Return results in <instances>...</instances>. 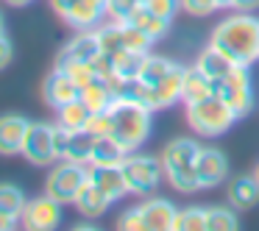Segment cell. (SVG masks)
<instances>
[{
    "label": "cell",
    "instance_id": "6da1fadb",
    "mask_svg": "<svg viewBox=\"0 0 259 231\" xmlns=\"http://www.w3.org/2000/svg\"><path fill=\"white\" fill-rule=\"evenodd\" d=\"M209 45L226 53L231 62L251 67L259 59V20L248 12H237L231 17L220 20L212 28Z\"/></svg>",
    "mask_w": 259,
    "mask_h": 231
},
{
    "label": "cell",
    "instance_id": "7a4b0ae2",
    "mask_svg": "<svg viewBox=\"0 0 259 231\" xmlns=\"http://www.w3.org/2000/svg\"><path fill=\"white\" fill-rule=\"evenodd\" d=\"M198 153H201V142L190 140V136H176V140H170L164 145L162 156H159L164 167V178L181 195H192V192L201 190L198 173H195Z\"/></svg>",
    "mask_w": 259,
    "mask_h": 231
},
{
    "label": "cell",
    "instance_id": "3957f363",
    "mask_svg": "<svg viewBox=\"0 0 259 231\" xmlns=\"http://www.w3.org/2000/svg\"><path fill=\"white\" fill-rule=\"evenodd\" d=\"M109 114H112V134L125 151H140V145L151 136L153 128V112L148 106L137 101H125V98H114L112 106H109Z\"/></svg>",
    "mask_w": 259,
    "mask_h": 231
},
{
    "label": "cell",
    "instance_id": "277c9868",
    "mask_svg": "<svg viewBox=\"0 0 259 231\" xmlns=\"http://www.w3.org/2000/svg\"><path fill=\"white\" fill-rule=\"evenodd\" d=\"M237 114L231 106L218 95H209L198 103H187V125L198 136H220L237 123Z\"/></svg>",
    "mask_w": 259,
    "mask_h": 231
},
{
    "label": "cell",
    "instance_id": "5b68a950",
    "mask_svg": "<svg viewBox=\"0 0 259 231\" xmlns=\"http://www.w3.org/2000/svg\"><path fill=\"white\" fill-rule=\"evenodd\" d=\"M120 170H123L125 184H128V195H140V198L153 195L156 187L162 184V175H164L162 159L145 156V153H137V151H131L128 156L123 159Z\"/></svg>",
    "mask_w": 259,
    "mask_h": 231
},
{
    "label": "cell",
    "instance_id": "8992f818",
    "mask_svg": "<svg viewBox=\"0 0 259 231\" xmlns=\"http://www.w3.org/2000/svg\"><path fill=\"white\" fill-rule=\"evenodd\" d=\"M214 95L223 98L237 117H245L253 109V89H251V70H248V64H234L229 75L214 81Z\"/></svg>",
    "mask_w": 259,
    "mask_h": 231
},
{
    "label": "cell",
    "instance_id": "52a82bcc",
    "mask_svg": "<svg viewBox=\"0 0 259 231\" xmlns=\"http://www.w3.org/2000/svg\"><path fill=\"white\" fill-rule=\"evenodd\" d=\"M90 178V167L78 162H70V159H59V164L51 170L48 175L45 192L51 198H56L59 203H75V195L84 187V181Z\"/></svg>",
    "mask_w": 259,
    "mask_h": 231
},
{
    "label": "cell",
    "instance_id": "ba28073f",
    "mask_svg": "<svg viewBox=\"0 0 259 231\" xmlns=\"http://www.w3.org/2000/svg\"><path fill=\"white\" fill-rule=\"evenodd\" d=\"M53 131L56 125L48 123H31L25 131V142H23V156L36 167H48L56 162V145H53Z\"/></svg>",
    "mask_w": 259,
    "mask_h": 231
},
{
    "label": "cell",
    "instance_id": "9c48e42d",
    "mask_svg": "<svg viewBox=\"0 0 259 231\" xmlns=\"http://www.w3.org/2000/svg\"><path fill=\"white\" fill-rule=\"evenodd\" d=\"M20 223L31 231H51L62 223V203L56 198H51L45 192L42 198H31L25 203L23 214H20Z\"/></svg>",
    "mask_w": 259,
    "mask_h": 231
},
{
    "label": "cell",
    "instance_id": "30bf717a",
    "mask_svg": "<svg viewBox=\"0 0 259 231\" xmlns=\"http://www.w3.org/2000/svg\"><path fill=\"white\" fill-rule=\"evenodd\" d=\"M195 173H198L201 190H212V187L223 184V178L229 175V159L218 148L201 145V153H198V162H195Z\"/></svg>",
    "mask_w": 259,
    "mask_h": 231
},
{
    "label": "cell",
    "instance_id": "8fae6325",
    "mask_svg": "<svg viewBox=\"0 0 259 231\" xmlns=\"http://www.w3.org/2000/svg\"><path fill=\"white\" fill-rule=\"evenodd\" d=\"M137 212H140L142 231H173L176 212H179V209H176L167 198H148L145 203L137 206Z\"/></svg>",
    "mask_w": 259,
    "mask_h": 231
},
{
    "label": "cell",
    "instance_id": "7c38bea8",
    "mask_svg": "<svg viewBox=\"0 0 259 231\" xmlns=\"http://www.w3.org/2000/svg\"><path fill=\"white\" fill-rule=\"evenodd\" d=\"M42 98H45L48 106L53 109H62L64 103L75 101V98H81V86L75 84L73 78H70L64 70H51L45 78V84H42Z\"/></svg>",
    "mask_w": 259,
    "mask_h": 231
},
{
    "label": "cell",
    "instance_id": "4fadbf2b",
    "mask_svg": "<svg viewBox=\"0 0 259 231\" xmlns=\"http://www.w3.org/2000/svg\"><path fill=\"white\" fill-rule=\"evenodd\" d=\"M28 120L20 114H3L0 117V156H17L23 153L25 131H28Z\"/></svg>",
    "mask_w": 259,
    "mask_h": 231
},
{
    "label": "cell",
    "instance_id": "5bb4252c",
    "mask_svg": "<svg viewBox=\"0 0 259 231\" xmlns=\"http://www.w3.org/2000/svg\"><path fill=\"white\" fill-rule=\"evenodd\" d=\"M87 167H90V178L95 181V187L112 203L128 195V184H125V175L120 170V164H109V167H92V164H87Z\"/></svg>",
    "mask_w": 259,
    "mask_h": 231
},
{
    "label": "cell",
    "instance_id": "9a60e30c",
    "mask_svg": "<svg viewBox=\"0 0 259 231\" xmlns=\"http://www.w3.org/2000/svg\"><path fill=\"white\" fill-rule=\"evenodd\" d=\"M184 75H187V67L176 62L173 70L153 86V98H156V112L159 109H170L181 101V86H184Z\"/></svg>",
    "mask_w": 259,
    "mask_h": 231
},
{
    "label": "cell",
    "instance_id": "2e32d148",
    "mask_svg": "<svg viewBox=\"0 0 259 231\" xmlns=\"http://www.w3.org/2000/svg\"><path fill=\"white\" fill-rule=\"evenodd\" d=\"M98 53H101V45H98L95 28H92V31H81L75 39H70L56 62H92Z\"/></svg>",
    "mask_w": 259,
    "mask_h": 231
},
{
    "label": "cell",
    "instance_id": "e0dca14e",
    "mask_svg": "<svg viewBox=\"0 0 259 231\" xmlns=\"http://www.w3.org/2000/svg\"><path fill=\"white\" fill-rule=\"evenodd\" d=\"M109 206H112V201H109V198L103 195L101 190H98L95 181L87 178L84 187L78 190V195H75V209H78L84 217H92V220H95V217H101V214L106 212Z\"/></svg>",
    "mask_w": 259,
    "mask_h": 231
},
{
    "label": "cell",
    "instance_id": "ac0fdd59",
    "mask_svg": "<svg viewBox=\"0 0 259 231\" xmlns=\"http://www.w3.org/2000/svg\"><path fill=\"white\" fill-rule=\"evenodd\" d=\"M237 62H231L226 53H220L218 48H212V45H206L201 53H198V62H195V67L201 70L203 75H206L209 81H220L223 75H229L231 73V67H234Z\"/></svg>",
    "mask_w": 259,
    "mask_h": 231
},
{
    "label": "cell",
    "instance_id": "d6986e66",
    "mask_svg": "<svg viewBox=\"0 0 259 231\" xmlns=\"http://www.w3.org/2000/svg\"><path fill=\"white\" fill-rule=\"evenodd\" d=\"M128 156L123 145H120L114 136L103 134V136H95V148H92V156H90V164L92 167H109V164H123V159Z\"/></svg>",
    "mask_w": 259,
    "mask_h": 231
},
{
    "label": "cell",
    "instance_id": "ffe728a7",
    "mask_svg": "<svg viewBox=\"0 0 259 231\" xmlns=\"http://www.w3.org/2000/svg\"><path fill=\"white\" fill-rule=\"evenodd\" d=\"M209 95H214V84L195 67V64L187 67L184 86H181V101H184V106L187 103H198V101H203V98H209Z\"/></svg>",
    "mask_w": 259,
    "mask_h": 231
},
{
    "label": "cell",
    "instance_id": "44dd1931",
    "mask_svg": "<svg viewBox=\"0 0 259 231\" xmlns=\"http://www.w3.org/2000/svg\"><path fill=\"white\" fill-rule=\"evenodd\" d=\"M229 203L234 209H251L259 203V184L253 175H240L229 184Z\"/></svg>",
    "mask_w": 259,
    "mask_h": 231
},
{
    "label": "cell",
    "instance_id": "7402d4cb",
    "mask_svg": "<svg viewBox=\"0 0 259 231\" xmlns=\"http://www.w3.org/2000/svg\"><path fill=\"white\" fill-rule=\"evenodd\" d=\"M125 23H131V25H137V28L142 31V34H148L153 42L156 39H162L164 34H167V28H170V23L167 20H162L159 14H153L151 9L145 6V3H140V6L134 9V14H131Z\"/></svg>",
    "mask_w": 259,
    "mask_h": 231
},
{
    "label": "cell",
    "instance_id": "603a6c76",
    "mask_svg": "<svg viewBox=\"0 0 259 231\" xmlns=\"http://www.w3.org/2000/svg\"><path fill=\"white\" fill-rule=\"evenodd\" d=\"M103 17H106L103 9L92 6V3H87V0H78V3L67 12L64 23L73 25V28H78V31H92V28H98V23H101Z\"/></svg>",
    "mask_w": 259,
    "mask_h": 231
},
{
    "label": "cell",
    "instance_id": "cb8c5ba5",
    "mask_svg": "<svg viewBox=\"0 0 259 231\" xmlns=\"http://www.w3.org/2000/svg\"><path fill=\"white\" fill-rule=\"evenodd\" d=\"M56 112H59V120H56V123L62 125V128H67V131H81V128H87V123H90V117H92L90 106H87L81 98L64 103V106L56 109Z\"/></svg>",
    "mask_w": 259,
    "mask_h": 231
},
{
    "label": "cell",
    "instance_id": "d4e9b609",
    "mask_svg": "<svg viewBox=\"0 0 259 231\" xmlns=\"http://www.w3.org/2000/svg\"><path fill=\"white\" fill-rule=\"evenodd\" d=\"M81 101L90 106V112H106L114 101V92L103 78H95L92 84H87L84 89H81Z\"/></svg>",
    "mask_w": 259,
    "mask_h": 231
},
{
    "label": "cell",
    "instance_id": "484cf974",
    "mask_svg": "<svg viewBox=\"0 0 259 231\" xmlns=\"http://www.w3.org/2000/svg\"><path fill=\"white\" fill-rule=\"evenodd\" d=\"M92 148H95V134H92V131H87V128L70 131V145H67V156L64 159L78 162V164H90Z\"/></svg>",
    "mask_w": 259,
    "mask_h": 231
},
{
    "label": "cell",
    "instance_id": "4316f807",
    "mask_svg": "<svg viewBox=\"0 0 259 231\" xmlns=\"http://www.w3.org/2000/svg\"><path fill=\"white\" fill-rule=\"evenodd\" d=\"M173 231H209V209H203V206L179 209Z\"/></svg>",
    "mask_w": 259,
    "mask_h": 231
},
{
    "label": "cell",
    "instance_id": "83f0119b",
    "mask_svg": "<svg viewBox=\"0 0 259 231\" xmlns=\"http://www.w3.org/2000/svg\"><path fill=\"white\" fill-rule=\"evenodd\" d=\"M145 56L148 53L142 51H128V48H123L120 53H114V73L120 75V78H140V70L142 64H145Z\"/></svg>",
    "mask_w": 259,
    "mask_h": 231
},
{
    "label": "cell",
    "instance_id": "f1b7e54d",
    "mask_svg": "<svg viewBox=\"0 0 259 231\" xmlns=\"http://www.w3.org/2000/svg\"><path fill=\"white\" fill-rule=\"evenodd\" d=\"M95 36H98V45H101L103 53L114 56L125 48V39H123V23H106V25H98L95 28Z\"/></svg>",
    "mask_w": 259,
    "mask_h": 231
},
{
    "label": "cell",
    "instance_id": "f546056e",
    "mask_svg": "<svg viewBox=\"0 0 259 231\" xmlns=\"http://www.w3.org/2000/svg\"><path fill=\"white\" fill-rule=\"evenodd\" d=\"M173 59H164V56H151L148 53L145 56V64H142V70H140V81L142 84H148V86H156L159 81L164 78V75L173 70Z\"/></svg>",
    "mask_w": 259,
    "mask_h": 231
},
{
    "label": "cell",
    "instance_id": "4dcf8cb0",
    "mask_svg": "<svg viewBox=\"0 0 259 231\" xmlns=\"http://www.w3.org/2000/svg\"><path fill=\"white\" fill-rule=\"evenodd\" d=\"M25 195L20 187L14 184H0V212H6V214H14V217H20L25 209Z\"/></svg>",
    "mask_w": 259,
    "mask_h": 231
},
{
    "label": "cell",
    "instance_id": "1f68e13d",
    "mask_svg": "<svg viewBox=\"0 0 259 231\" xmlns=\"http://www.w3.org/2000/svg\"><path fill=\"white\" fill-rule=\"evenodd\" d=\"M56 67H59V70H64V73H67L70 78H73L75 84L81 86V89H84L87 84H92V81L98 78L90 62H56Z\"/></svg>",
    "mask_w": 259,
    "mask_h": 231
},
{
    "label": "cell",
    "instance_id": "d6a6232c",
    "mask_svg": "<svg viewBox=\"0 0 259 231\" xmlns=\"http://www.w3.org/2000/svg\"><path fill=\"white\" fill-rule=\"evenodd\" d=\"M240 225L234 209L229 206H212L209 209V231H234Z\"/></svg>",
    "mask_w": 259,
    "mask_h": 231
},
{
    "label": "cell",
    "instance_id": "836d02e7",
    "mask_svg": "<svg viewBox=\"0 0 259 231\" xmlns=\"http://www.w3.org/2000/svg\"><path fill=\"white\" fill-rule=\"evenodd\" d=\"M123 39H125V48H128V51H142V53H148V48L153 45L151 36L142 34V31L131 23H123Z\"/></svg>",
    "mask_w": 259,
    "mask_h": 231
},
{
    "label": "cell",
    "instance_id": "e575fe53",
    "mask_svg": "<svg viewBox=\"0 0 259 231\" xmlns=\"http://www.w3.org/2000/svg\"><path fill=\"white\" fill-rule=\"evenodd\" d=\"M140 6V0H109L106 3V17L114 23H125L134 14V9Z\"/></svg>",
    "mask_w": 259,
    "mask_h": 231
},
{
    "label": "cell",
    "instance_id": "d590c367",
    "mask_svg": "<svg viewBox=\"0 0 259 231\" xmlns=\"http://www.w3.org/2000/svg\"><path fill=\"white\" fill-rule=\"evenodd\" d=\"M181 9H184L190 17H209V14L218 12V0H179Z\"/></svg>",
    "mask_w": 259,
    "mask_h": 231
},
{
    "label": "cell",
    "instance_id": "8d00e7d4",
    "mask_svg": "<svg viewBox=\"0 0 259 231\" xmlns=\"http://www.w3.org/2000/svg\"><path fill=\"white\" fill-rule=\"evenodd\" d=\"M145 6L151 9L153 14H159L162 20L173 23V17L179 14V9H181V3L179 0H145Z\"/></svg>",
    "mask_w": 259,
    "mask_h": 231
},
{
    "label": "cell",
    "instance_id": "74e56055",
    "mask_svg": "<svg viewBox=\"0 0 259 231\" xmlns=\"http://www.w3.org/2000/svg\"><path fill=\"white\" fill-rule=\"evenodd\" d=\"M87 131H92L95 136H103V134H112V114L106 112H92L90 123H87Z\"/></svg>",
    "mask_w": 259,
    "mask_h": 231
},
{
    "label": "cell",
    "instance_id": "f35d334b",
    "mask_svg": "<svg viewBox=\"0 0 259 231\" xmlns=\"http://www.w3.org/2000/svg\"><path fill=\"white\" fill-rule=\"evenodd\" d=\"M12 62V42L6 39V34H0V70Z\"/></svg>",
    "mask_w": 259,
    "mask_h": 231
},
{
    "label": "cell",
    "instance_id": "ab89813d",
    "mask_svg": "<svg viewBox=\"0 0 259 231\" xmlns=\"http://www.w3.org/2000/svg\"><path fill=\"white\" fill-rule=\"evenodd\" d=\"M75 3H78V0H51V6H53V12H56L59 14V17H67V12H70V9H73L75 6Z\"/></svg>",
    "mask_w": 259,
    "mask_h": 231
},
{
    "label": "cell",
    "instance_id": "60d3db41",
    "mask_svg": "<svg viewBox=\"0 0 259 231\" xmlns=\"http://www.w3.org/2000/svg\"><path fill=\"white\" fill-rule=\"evenodd\" d=\"M231 9L234 12H248V14H253L259 9V0H234L231 3Z\"/></svg>",
    "mask_w": 259,
    "mask_h": 231
},
{
    "label": "cell",
    "instance_id": "b9f144b4",
    "mask_svg": "<svg viewBox=\"0 0 259 231\" xmlns=\"http://www.w3.org/2000/svg\"><path fill=\"white\" fill-rule=\"evenodd\" d=\"M17 220H20V217H14V214L0 212V231H12V228H17Z\"/></svg>",
    "mask_w": 259,
    "mask_h": 231
},
{
    "label": "cell",
    "instance_id": "7bdbcfd3",
    "mask_svg": "<svg viewBox=\"0 0 259 231\" xmlns=\"http://www.w3.org/2000/svg\"><path fill=\"white\" fill-rule=\"evenodd\" d=\"M9 6H28V3H34V0H6Z\"/></svg>",
    "mask_w": 259,
    "mask_h": 231
},
{
    "label": "cell",
    "instance_id": "ee69618b",
    "mask_svg": "<svg viewBox=\"0 0 259 231\" xmlns=\"http://www.w3.org/2000/svg\"><path fill=\"white\" fill-rule=\"evenodd\" d=\"M87 3H92V6H98V9H103V12H106V3H109V0H87Z\"/></svg>",
    "mask_w": 259,
    "mask_h": 231
},
{
    "label": "cell",
    "instance_id": "f6af8a7d",
    "mask_svg": "<svg viewBox=\"0 0 259 231\" xmlns=\"http://www.w3.org/2000/svg\"><path fill=\"white\" fill-rule=\"evenodd\" d=\"M231 3H234V0H218L220 9H231Z\"/></svg>",
    "mask_w": 259,
    "mask_h": 231
},
{
    "label": "cell",
    "instance_id": "bcb514c9",
    "mask_svg": "<svg viewBox=\"0 0 259 231\" xmlns=\"http://www.w3.org/2000/svg\"><path fill=\"white\" fill-rule=\"evenodd\" d=\"M251 175H253V178H256V184H259V162H256V167L251 170Z\"/></svg>",
    "mask_w": 259,
    "mask_h": 231
},
{
    "label": "cell",
    "instance_id": "7dc6e473",
    "mask_svg": "<svg viewBox=\"0 0 259 231\" xmlns=\"http://www.w3.org/2000/svg\"><path fill=\"white\" fill-rule=\"evenodd\" d=\"M0 34H3V14H0Z\"/></svg>",
    "mask_w": 259,
    "mask_h": 231
},
{
    "label": "cell",
    "instance_id": "c3c4849f",
    "mask_svg": "<svg viewBox=\"0 0 259 231\" xmlns=\"http://www.w3.org/2000/svg\"><path fill=\"white\" fill-rule=\"evenodd\" d=\"M140 3H145V0H140Z\"/></svg>",
    "mask_w": 259,
    "mask_h": 231
}]
</instances>
